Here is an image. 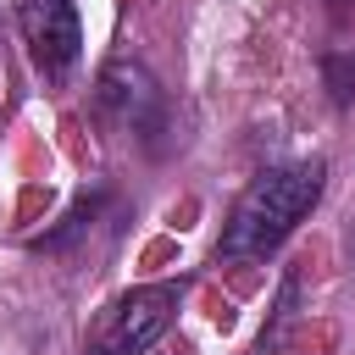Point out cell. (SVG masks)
I'll list each match as a JSON object with an SVG mask.
<instances>
[{
    "label": "cell",
    "instance_id": "cell-5",
    "mask_svg": "<svg viewBox=\"0 0 355 355\" xmlns=\"http://www.w3.org/2000/svg\"><path fill=\"white\" fill-rule=\"evenodd\" d=\"M294 305H300V272H288V277H283V294H277V316H272V327L261 333V355H272V349L283 344V333L294 327Z\"/></svg>",
    "mask_w": 355,
    "mask_h": 355
},
{
    "label": "cell",
    "instance_id": "cell-4",
    "mask_svg": "<svg viewBox=\"0 0 355 355\" xmlns=\"http://www.w3.org/2000/svg\"><path fill=\"white\" fill-rule=\"evenodd\" d=\"M17 22H22V39H28V55L39 72H67L83 50V28H78V11L72 0H22L17 6Z\"/></svg>",
    "mask_w": 355,
    "mask_h": 355
},
{
    "label": "cell",
    "instance_id": "cell-2",
    "mask_svg": "<svg viewBox=\"0 0 355 355\" xmlns=\"http://www.w3.org/2000/svg\"><path fill=\"white\" fill-rule=\"evenodd\" d=\"M178 283H144L133 294H122L111 311H105V327L89 338L83 355H144L178 316Z\"/></svg>",
    "mask_w": 355,
    "mask_h": 355
},
{
    "label": "cell",
    "instance_id": "cell-7",
    "mask_svg": "<svg viewBox=\"0 0 355 355\" xmlns=\"http://www.w3.org/2000/svg\"><path fill=\"white\" fill-rule=\"evenodd\" d=\"M333 6H355V0H333Z\"/></svg>",
    "mask_w": 355,
    "mask_h": 355
},
{
    "label": "cell",
    "instance_id": "cell-6",
    "mask_svg": "<svg viewBox=\"0 0 355 355\" xmlns=\"http://www.w3.org/2000/svg\"><path fill=\"white\" fill-rule=\"evenodd\" d=\"M322 78H327L333 100H338V105H349V100H355V50H327Z\"/></svg>",
    "mask_w": 355,
    "mask_h": 355
},
{
    "label": "cell",
    "instance_id": "cell-1",
    "mask_svg": "<svg viewBox=\"0 0 355 355\" xmlns=\"http://www.w3.org/2000/svg\"><path fill=\"white\" fill-rule=\"evenodd\" d=\"M322 178H327L322 161H294V166L261 172L244 189V200L233 205L216 255H227V261H261V255H272L311 216V205L322 200Z\"/></svg>",
    "mask_w": 355,
    "mask_h": 355
},
{
    "label": "cell",
    "instance_id": "cell-3",
    "mask_svg": "<svg viewBox=\"0 0 355 355\" xmlns=\"http://www.w3.org/2000/svg\"><path fill=\"white\" fill-rule=\"evenodd\" d=\"M94 100H100V111H105L122 133H139V139L166 133V94H161V83H155L139 61H111V67L100 72Z\"/></svg>",
    "mask_w": 355,
    "mask_h": 355
}]
</instances>
